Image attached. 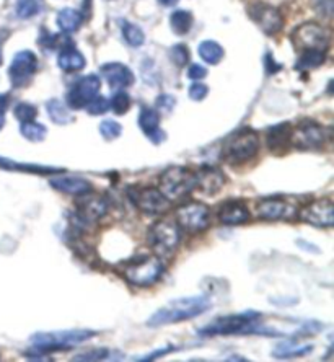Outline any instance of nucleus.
<instances>
[{
    "label": "nucleus",
    "instance_id": "nucleus-1",
    "mask_svg": "<svg viewBox=\"0 0 334 362\" xmlns=\"http://www.w3.org/2000/svg\"><path fill=\"white\" fill-rule=\"evenodd\" d=\"M210 307L212 303L209 300V297L205 296L181 297V299L169 300L165 307L158 308V310L148 318L147 325L152 328H158L165 327V325L181 323L209 312Z\"/></svg>",
    "mask_w": 334,
    "mask_h": 362
},
{
    "label": "nucleus",
    "instance_id": "nucleus-2",
    "mask_svg": "<svg viewBox=\"0 0 334 362\" xmlns=\"http://www.w3.org/2000/svg\"><path fill=\"white\" fill-rule=\"evenodd\" d=\"M97 332L93 329H59V332L36 333L31 337V344L38 353H54V351H67L92 339Z\"/></svg>",
    "mask_w": 334,
    "mask_h": 362
},
{
    "label": "nucleus",
    "instance_id": "nucleus-3",
    "mask_svg": "<svg viewBox=\"0 0 334 362\" xmlns=\"http://www.w3.org/2000/svg\"><path fill=\"white\" fill-rule=\"evenodd\" d=\"M147 243L153 250L155 257L165 262L178 252L179 243H181L179 227L169 221H158L152 223L147 230Z\"/></svg>",
    "mask_w": 334,
    "mask_h": 362
},
{
    "label": "nucleus",
    "instance_id": "nucleus-4",
    "mask_svg": "<svg viewBox=\"0 0 334 362\" xmlns=\"http://www.w3.org/2000/svg\"><path fill=\"white\" fill-rule=\"evenodd\" d=\"M165 271V262L152 255H141L127 263L124 278L136 287H150L157 284Z\"/></svg>",
    "mask_w": 334,
    "mask_h": 362
},
{
    "label": "nucleus",
    "instance_id": "nucleus-5",
    "mask_svg": "<svg viewBox=\"0 0 334 362\" xmlns=\"http://www.w3.org/2000/svg\"><path fill=\"white\" fill-rule=\"evenodd\" d=\"M261 320V315L254 312L235 313V315L219 317L210 322L208 327L201 329L203 337H217V334H240V333H259L256 323Z\"/></svg>",
    "mask_w": 334,
    "mask_h": 362
},
{
    "label": "nucleus",
    "instance_id": "nucleus-6",
    "mask_svg": "<svg viewBox=\"0 0 334 362\" xmlns=\"http://www.w3.org/2000/svg\"><path fill=\"white\" fill-rule=\"evenodd\" d=\"M259 137L251 129L238 131L229 137L222 148V158L229 163H245L258 156Z\"/></svg>",
    "mask_w": 334,
    "mask_h": 362
},
{
    "label": "nucleus",
    "instance_id": "nucleus-7",
    "mask_svg": "<svg viewBox=\"0 0 334 362\" xmlns=\"http://www.w3.org/2000/svg\"><path fill=\"white\" fill-rule=\"evenodd\" d=\"M169 201L186 198L194 189V173L186 167H169L160 177V188Z\"/></svg>",
    "mask_w": 334,
    "mask_h": 362
},
{
    "label": "nucleus",
    "instance_id": "nucleus-8",
    "mask_svg": "<svg viewBox=\"0 0 334 362\" xmlns=\"http://www.w3.org/2000/svg\"><path fill=\"white\" fill-rule=\"evenodd\" d=\"M131 201L139 207L142 212L150 216L167 214L172 209V201L158 188L153 186H142V188H131L127 191Z\"/></svg>",
    "mask_w": 334,
    "mask_h": 362
},
{
    "label": "nucleus",
    "instance_id": "nucleus-9",
    "mask_svg": "<svg viewBox=\"0 0 334 362\" xmlns=\"http://www.w3.org/2000/svg\"><path fill=\"white\" fill-rule=\"evenodd\" d=\"M177 221L188 233H201L210 226V209L204 202H186L177 209Z\"/></svg>",
    "mask_w": 334,
    "mask_h": 362
},
{
    "label": "nucleus",
    "instance_id": "nucleus-10",
    "mask_svg": "<svg viewBox=\"0 0 334 362\" xmlns=\"http://www.w3.org/2000/svg\"><path fill=\"white\" fill-rule=\"evenodd\" d=\"M294 47L297 51L305 52V51H321L326 52L328 46H330V40L325 28L321 25L309 21V23L300 25L299 28H295L292 35Z\"/></svg>",
    "mask_w": 334,
    "mask_h": 362
},
{
    "label": "nucleus",
    "instance_id": "nucleus-11",
    "mask_svg": "<svg viewBox=\"0 0 334 362\" xmlns=\"http://www.w3.org/2000/svg\"><path fill=\"white\" fill-rule=\"evenodd\" d=\"M326 139V131L314 119H304L292 129V146L300 151L320 148Z\"/></svg>",
    "mask_w": 334,
    "mask_h": 362
},
{
    "label": "nucleus",
    "instance_id": "nucleus-12",
    "mask_svg": "<svg viewBox=\"0 0 334 362\" xmlns=\"http://www.w3.org/2000/svg\"><path fill=\"white\" fill-rule=\"evenodd\" d=\"M299 219L318 228H330L334 226V204L331 199H315L299 212Z\"/></svg>",
    "mask_w": 334,
    "mask_h": 362
},
{
    "label": "nucleus",
    "instance_id": "nucleus-13",
    "mask_svg": "<svg viewBox=\"0 0 334 362\" xmlns=\"http://www.w3.org/2000/svg\"><path fill=\"white\" fill-rule=\"evenodd\" d=\"M248 15H250V18L266 35H275L282 30V13L275 7H273V5L264 2H254L248 7Z\"/></svg>",
    "mask_w": 334,
    "mask_h": 362
},
{
    "label": "nucleus",
    "instance_id": "nucleus-14",
    "mask_svg": "<svg viewBox=\"0 0 334 362\" xmlns=\"http://www.w3.org/2000/svg\"><path fill=\"white\" fill-rule=\"evenodd\" d=\"M297 214V206L284 198H264L256 204V216L263 221H292Z\"/></svg>",
    "mask_w": 334,
    "mask_h": 362
},
{
    "label": "nucleus",
    "instance_id": "nucleus-15",
    "mask_svg": "<svg viewBox=\"0 0 334 362\" xmlns=\"http://www.w3.org/2000/svg\"><path fill=\"white\" fill-rule=\"evenodd\" d=\"M36 67H38V59L31 51L17 52L13 57L12 64L8 67V78L15 88L23 87V85L31 81L35 76Z\"/></svg>",
    "mask_w": 334,
    "mask_h": 362
},
{
    "label": "nucleus",
    "instance_id": "nucleus-16",
    "mask_svg": "<svg viewBox=\"0 0 334 362\" xmlns=\"http://www.w3.org/2000/svg\"><path fill=\"white\" fill-rule=\"evenodd\" d=\"M102 88V82L97 76H85L78 78L76 85L71 88V92L67 95V101L72 108L82 110L100 93Z\"/></svg>",
    "mask_w": 334,
    "mask_h": 362
},
{
    "label": "nucleus",
    "instance_id": "nucleus-17",
    "mask_svg": "<svg viewBox=\"0 0 334 362\" xmlns=\"http://www.w3.org/2000/svg\"><path fill=\"white\" fill-rule=\"evenodd\" d=\"M77 214L85 222H98L108 214V202L103 196L93 194L92 191L87 194L77 196Z\"/></svg>",
    "mask_w": 334,
    "mask_h": 362
},
{
    "label": "nucleus",
    "instance_id": "nucleus-18",
    "mask_svg": "<svg viewBox=\"0 0 334 362\" xmlns=\"http://www.w3.org/2000/svg\"><path fill=\"white\" fill-rule=\"evenodd\" d=\"M225 175L222 173V170L217 167H201L198 172L194 173V188L199 191L201 194L205 196H214L224 188L225 185Z\"/></svg>",
    "mask_w": 334,
    "mask_h": 362
},
{
    "label": "nucleus",
    "instance_id": "nucleus-19",
    "mask_svg": "<svg viewBox=\"0 0 334 362\" xmlns=\"http://www.w3.org/2000/svg\"><path fill=\"white\" fill-rule=\"evenodd\" d=\"M251 212L248 206L240 199H227L220 204L219 211H217V219L220 223L229 227L241 226L250 221Z\"/></svg>",
    "mask_w": 334,
    "mask_h": 362
},
{
    "label": "nucleus",
    "instance_id": "nucleus-20",
    "mask_svg": "<svg viewBox=\"0 0 334 362\" xmlns=\"http://www.w3.org/2000/svg\"><path fill=\"white\" fill-rule=\"evenodd\" d=\"M292 129L294 127L290 122H280V124H275L268 131V148L274 156H284L289 151V147L292 146Z\"/></svg>",
    "mask_w": 334,
    "mask_h": 362
},
{
    "label": "nucleus",
    "instance_id": "nucleus-21",
    "mask_svg": "<svg viewBox=\"0 0 334 362\" xmlns=\"http://www.w3.org/2000/svg\"><path fill=\"white\" fill-rule=\"evenodd\" d=\"M139 127L142 132L148 137L152 144H162L167 139L165 131L160 129V116L155 108H144L139 115Z\"/></svg>",
    "mask_w": 334,
    "mask_h": 362
},
{
    "label": "nucleus",
    "instance_id": "nucleus-22",
    "mask_svg": "<svg viewBox=\"0 0 334 362\" xmlns=\"http://www.w3.org/2000/svg\"><path fill=\"white\" fill-rule=\"evenodd\" d=\"M102 76L116 90H123L134 83V74L121 62H109L102 66Z\"/></svg>",
    "mask_w": 334,
    "mask_h": 362
},
{
    "label": "nucleus",
    "instance_id": "nucleus-23",
    "mask_svg": "<svg viewBox=\"0 0 334 362\" xmlns=\"http://www.w3.org/2000/svg\"><path fill=\"white\" fill-rule=\"evenodd\" d=\"M51 186L64 194L82 196L92 191V183L82 177H71V175H61L51 180Z\"/></svg>",
    "mask_w": 334,
    "mask_h": 362
},
{
    "label": "nucleus",
    "instance_id": "nucleus-24",
    "mask_svg": "<svg viewBox=\"0 0 334 362\" xmlns=\"http://www.w3.org/2000/svg\"><path fill=\"white\" fill-rule=\"evenodd\" d=\"M85 57L80 51H77L76 47L71 45V41H67V45L62 46L57 57V66H59L64 72H73V71H82L85 67Z\"/></svg>",
    "mask_w": 334,
    "mask_h": 362
},
{
    "label": "nucleus",
    "instance_id": "nucleus-25",
    "mask_svg": "<svg viewBox=\"0 0 334 362\" xmlns=\"http://www.w3.org/2000/svg\"><path fill=\"white\" fill-rule=\"evenodd\" d=\"M0 168L8 170V172H21V173H33V175H51V173H61V168L56 167H46V165H36V163H20L12 158L0 157Z\"/></svg>",
    "mask_w": 334,
    "mask_h": 362
},
{
    "label": "nucleus",
    "instance_id": "nucleus-26",
    "mask_svg": "<svg viewBox=\"0 0 334 362\" xmlns=\"http://www.w3.org/2000/svg\"><path fill=\"white\" fill-rule=\"evenodd\" d=\"M82 21V13L73 8H64L61 10L59 15H57V25H59V28L64 33H73V31H77L80 28Z\"/></svg>",
    "mask_w": 334,
    "mask_h": 362
},
{
    "label": "nucleus",
    "instance_id": "nucleus-27",
    "mask_svg": "<svg viewBox=\"0 0 334 362\" xmlns=\"http://www.w3.org/2000/svg\"><path fill=\"white\" fill-rule=\"evenodd\" d=\"M198 51H199L201 59H203L204 62H208V64H212V66L219 64L225 56L224 47H222L219 42L210 41V40L201 42Z\"/></svg>",
    "mask_w": 334,
    "mask_h": 362
},
{
    "label": "nucleus",
    "instance_id": "nucleus-28",
    "mask_svg": "<svg viewBox=\"0 0 334 362\" xmlns=\"http://www.w3.org/2000/svg\"><path fill=\"white\" fill-rule=\"evenodd\" d=\"M46 111L49 115L51 121H54L56 124H68L72 121V115L66 105L61 100L52 98L46 103Z\"/></svg>",
    "mask_w": 334,
    "mask_h": 362
},
{
    "label": "nucleus",
    "instance_id": "nucleus-29",
    "mask_svg": "<svg viewBox=\"0 0 334 362\" xmlns=\"http://www.w3.org/2000/svg\"><path fill=\"white\" fill-rule=\"evenodd\" d=\"M314 349V346H297L295 343H284L279 344L274 349V358L278 359H290V358H302V356L309 354Z\"/></svg>",
    "mask_w": 334,
    "mask_h": 362
},
{
    "label": "nucleus",
    "instance_id": "nucleus-30",
    "mask_svg": "<svg viewBox=\"0 0 334 362\" xmlns=\"http://www.w3.org/2000/svg\"><path fill=\"white\" fill-rule=\"evenodd\" d=\"M169 26L177 35H186L193 26V15L186 10H177L169 17Z\"/></svg>",
    "mask_w": 334,
    "mask_h": 362
},
{
    "label": "nucleus",
    "instance_id": "nucleus-31",
    "mask_svg": "<svg viewBox=\"0 0 334 362\" xmlns=\"http://www.w3.org/2000/svg\"><path fill=\"white\" fill-rule=\"evenodd\" d=\"M121 30H123V36H124V40L129 46L139 47V46L144 45L145 35H144V31H142L137 25L131 23V21L121 20Z\"/></svg>",
    "mask_w": 334,
    "mask_h": 362
},
{
    "label": "nucleus",
    "instance_id": "nucleus-32",
    "mask_svg": "<svg viewBox=\"0 0 334 362\" xmlns=\"http://www.w3.org/2000/svg\"><path fill=\"white\" fill-rule=\"evenodd\" d=\"M20 132H21V136H23L25 139H28L30 142H41L46 139L47 127L40 124V122H35V121L21 122Z\"/></svg>",
    "mask_w": 334,
    "mask_h": 362
},
{
    "label": "nucleus",
    "instance_id": "nucleus-33",
    "mask_svg": "<svg viewBox=\"0 0 334 362\" xmlns=\"http://www.w3.org/2000/svg\"><path fill=\"white\" fill-rule=\"evenodd\" d=\"M42 8H44V0H18L17 2V15L23 20L36 17Z\"/></svg>",
    "mask_w": 334,
    "mask_h": 362
},
{
    "label": "nucleus",
    "instance_id": "nucleus-34",
    "mask_svg": "<svg viewBox=\"0 0 334 362\" xmlns=\"http://www.w3.org/2000/svg\"><path fill=\"white\" fill-rule=\"evenodd\" d=\"M325 57H326V52H321V51L300 52V59H299V64H297V67L299 69L318 67L325 62Z\"/></svg>",
    "mask_w": 334,
    "mask_h": 362
},
{
    "label": "nucleus",
    "instance_id": "nucleus-35",
    "mask_svg": "<svg viewBox=\"0 0 334 362\" xmlns=\"http://www.w3.org/2000/svg\"><path fill=\"white\" fill-rule=\"evenodd\" d=\"M131 108V97L123 90L116 92L109 100V110H113L116 115H126Z\"/></svg>",
    "mask_w": 334,
    "mask_h": 362
},
{
    "label": "nucleus",
    "instance_id": "nucleus-36",
    "mask_svg": "<svg viewBox=\"0 0 334 362\" xmlns=\"http://www.w3.org/2000/svg\"><path fill=\"white\" fill-rule=\"evenodd\" d=\"M100 134H102L106 141H116L123 134V126L118 121L105 119L100 124Z\"/></svg>",
    "mask_w": 334,
    "mask_h": 362
},
{
    "label": "nucleus",
    "instance_id": "nucleus-37",
    "mask_svg": "<svg viewBox=\"0 0 334 362\" xmlns=\"http://www.w3.org/2000/svg\"><path fill=\"white\" fill-rule=\"evenodd\" d=\"M13 115L20 122H30L36 119V116H38V110H36V106L30 103H18L15 106Z\"/></svg>",
    "mask_w": 334,
    "mask_h": 362
},
{
    "label": "nucleus",
    "instance_id": "nucleus-38",
    "mask_svg": "<svg viewBox=\"0 0 334 362\" xmlns=\"http://www.w3.org/2000/svg\"><path fill=\"white\" fill-rule=\"evenodd\" d=\"M85 110L88 111L90 115L93 116H100V115H105L108 113L109 111V101L106 100L105 97H100V95H97L90 103L85 106Z\"/></svg>",
    "mask_w": 334,
    "mask_h": 362
},
{
    "label": "nucleus",
    "instance_id": "nucleus-39",
    "mask_svg": "<svg viewBox=\"0 0 334 362\" xmlns=\"http://www.w3.org/2000/svg\"><path fill=\"white\" fill-rule=\"evenodd\" d=\"M169 57L178 67H184L189 62V49L184 45H174L169 49Z\"/></svg>",
    "mask_w": 334,
    "mask_h": 362
},
{
    "label": "nucleus",
    "instance_id": "nucleus-40",
    "mask_svg": "<svg viewBox=\"0 0 334 362\" xmlns=\"http://www.w3.org/2000/svg\"><path fill=\"white\" fill-rule=\"evenodd\" d=\"M109 354H111L109 349L100 348V349L87 351V353H83V354H78V356H76V358H73L72 361H87V362H92V361H105V359H108Z\"/></svg>",
    "mask_w": 334,
    "mask_h": 362
},
{
    "label": "nucleus",
    "instance_id": "nucleus-41",
    "mask_svg": "<svg viewBox=\"0 0 334 362\" xmlns=\"http://www.w3.org/2000/svg\"><path fill=\"white\" fill-rule=\"evenodd\" d=\"M38 42H40L41 47H44V49H52V47H56L57 42H59V36L51 33V31L42 30Z\"/></svg>",
    "mask_w": 334,
    "mask_h": 362
},
{
    "label": "nucleus",
    "instance_id": "nucleus-42",
    "mask_svg": "<svg viewBox=\"0 0 334 362\" xmlns=\"http://www.w3.org/2000/svg\"><path fill=\"white\" fill-rule=\"evenodd\" d=\"M208 93H209V88H208V85H204V83L194 82L189 87V98L194 100V101L204 100L205 97H208Z\"/></svg>",
    "mask_w": 334,
    "mask_h": 362
},
{
    "label": "nucleus",
    "instance_id": "nucleus-43",
    "mask_svg": "<svg viewBox=\"0 0 334 362\" xmlns=\"http://www.w3.org/2000/svg\"><path fill=\"white\" fill-rule=\"evenodd\" d=\"M188 77L194 82L203 81V78L208 77V69L201 66V64H191L188 69Z\"/></svg>",
    "mask_w": 334,
    "mask_h": 362
},
{
    "label": "nucleus",
    "instance_id": "nucleus-44",
    "mask_svg": "<svg viewBox=\"0 0 334 362\" xmlns=\"http://www.w3.org/2000/svg\"><path fill=\"white\" fill-rule=\"evenodd\" d=\"M174 105H177V100H174L172 95H160V97L157 98V103H155V108L158 110H163L169 113L174 108Z\"/></svg>",
    "mask_w": 334,
    "mask_h": 362
},
{
    "label": "nucleus",
    "instance_id": "nucleus-45",
    "mask_svg": "<svg viewBox=\"0 0 334 362\" xmlns=\"http://www.w3.org/2000/svg\"><path fill=\"white\" fill-rule=\"evenodd\" d=\"M172 351H174V346H172V344H168V346H165V348H160V349L153 351V353H150V354H147V356H145V358H139V359H137V361H141V362L153 361V359H158V358H162V356H167L168 353H172Z\"/></svg>",
    "mask_w": 334,
    "mask_h": 362
},
{
    "label": "nucleus",
    "instance_id": "nucleus-46",
    "mask_svg": "<svg viewBox=\"0 0 334 362\" xmlns=\"http://www.w3.org/2000/svg\"><path fill=\"white\" fill-rule=\"evenodd\" d=\"M333 4H334V0H316L318 12H320L321 15H325V17H331Z\"/></svg>",
    "mask_w": 334,
    "mask_h": 362
},
{
    "label": "nucleus",
    "instance_id": "nucleus-47",
    "mask_svg": "<svg viewBox=\"0 0 334 362\" xmlns=\"http://www.w3.org/2000/svg\"><path fill=\"white\" fill-rule=\"evenodd\" d=\"M266 67H268V74H275V72H279L280 69H282V66H280V64H275L274 62V57H273L271 52H269V54H266Z\"/></svg>",
    "mask_w": 334,
    "mask_h": 362
},
{
    "label": "nucleus",
    "instance_id": "nucleus-48",
    "mask_svg": "<svg viewBox=\"0 0 334 362\" xmlns=\"http://www.w3.org/2000/svg\"><path fill=\"white\" fill-rule=\"evenodd\" d=\"M297 245H299L300 248L306 250V252H309V250H311L310 253H320V248L315 247V245H311V243H306L305 240H299V242H297Z\"/></svg>",
    "mask_w": 334,
    "mask_h": 362
},
{
    "label": "nucleus",
    "instance_id": "nucleus-49",
    "mask_svg": "<svg viewBox=\"0 0 334 362\" xmlns=\"http://www.w3.org/2000/svg\"><path fill=\"white\" fill-rule=\"evenodd\" d=\"M8 103H10L8 95L0 93V111H4V113H5V110L8 108Z\"/></svg>",
    "mask_w": 334,
    "mask_h": 362
},
{
    "label": "nucleus",
    "instance_id": "nucleus-50",
    "mask_svg": "<svg viewBox=\"0 0 334 362\" xmlns=\"http://www.w3.org/2000/svg\"><path fill=\"white\" fill-rule=\"evenodd\" d=\"M162 5H167V7H172V5L178 4V0H160Z\"/></svg>",
    "mask_w": 334,
    "mask_h": 362
},
{
    "label": "nucleus",
    "instance_id": "nucleus-51",
    "mask_svg": "<svg viewBox=\"0 0 334 362\" xmlns=\"http://www.w3.org/2000/svg\"><path fill=\"white\" fill-rule=\"evenodd\" d=\"M4 124H5V113L4 111H0V131H2Z\"/></svg>",
    "mask_w": 334,
    "mask_h": 362
},
{
    "label": "nucleus",
    "instance_id": "nucleus-52",
    "mask_svg": "<svg viewBox=\"0 0 334 362\" xmlns=\"http://www.w3.org/2000/svg\"><path fill=\"white\" fill-rule=\"evenodd\" d=\"M0 64H2V51H0Z\"/></svg>",
    "mask_w": 334,
    "mask_h": 362
}]
</instances>
